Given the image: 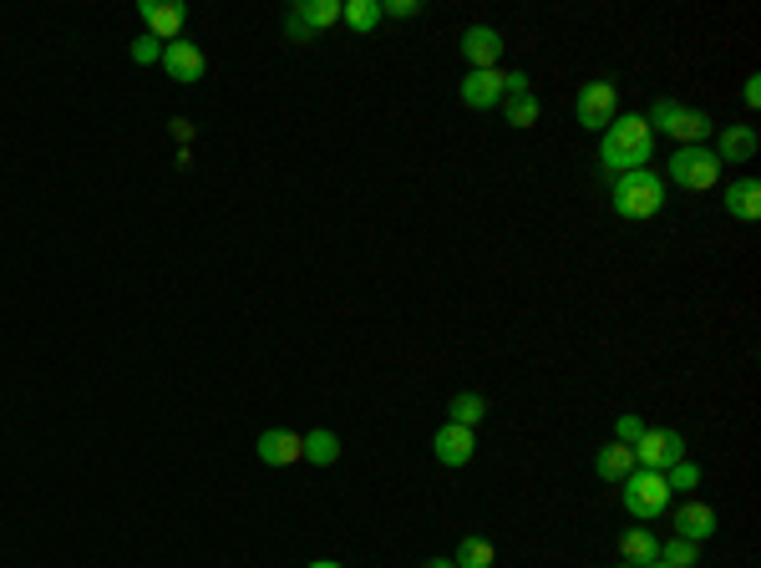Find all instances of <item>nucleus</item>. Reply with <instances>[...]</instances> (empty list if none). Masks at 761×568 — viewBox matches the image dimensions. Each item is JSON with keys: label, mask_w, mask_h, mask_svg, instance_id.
Masks as SVG:
<instances>
[{"label": "nucleus", "mask_w": 761, "mask_h": 568, "mask_svg": "<svg viewBox=\"0 0 761 568\" xmlns=\"http://www.w3.org/2000/svg\"><path fill=\"white\" fill-rule=\"evenodd\" d=\"M650 153H655V132L639 112H620V117L604 127V138H599V163H604V173H614V178H620V173H635V167H650Z\"/></svg>", "instance_id": "1"}, {"label": "nucleus", "mask_w": 761, "mask_h": 568, "mask_svg": "<svg viewBox=\"0 0 761 568\" xmlns=\"http://www.w3.org/2000/svg\"><path fill=\"white\" fill-rule=\"evenodd\" d=\"M609 204H614V213L630 223H645L655 219L665 208V178L660 173H650V167H635V173H620L614 178V188H609Z\"/></svg>", "instance_id": "2"}, {"label": "nucleus", "mask_w": 761, "mask_h": 568, "mask_svg": "<svg viewBox=\"0 0 761 568\" xmlns=\"http://www.w3.org/2000/svg\"><path fill=\"white\" fill-rule=\"evenodd\" d=\"M650 132H665V138H676L680 148H701V142L711 138V117L706 112H695V107H685V102H676V97H660L650 107Z\"/></svg>", "instance_id": "3"}, {"label": "nucleus", "mask_w": 761, "mask_h": 568, "mask_svg": "<svg viewBox=\"0 0 761 568\" xmlns=\"http://www.w3.org/2000/svg\"><path fill=\"white\" fill-rule=\"evenodd\" d=\"M620 487H624V492H620V498H624V513L639 518V523H655V518L670 508V498H676V492L665 487V472H650V467H635Z\"/></svg>", "instance_id": "4"}, {"label": "nucleus", "mask_w": 761, "mask_h": 568, "mask_svg": "<svg viewBox=\"0 0 761 568\" xmlns=\"http://www.w3.org/2000/svg\"><path fill=\"white\" fill-rule=\"evenodd\" d=\"M670 183L691 188V194H711L720 183V158L711 153L706 142H701V148H676V158H670Z\"/></svg>", "instance_id": "5"}, {"label": "nucleus", "mask_w": 761, "mask_h": 568, "mask_svg": "<svg viewBox=\"0 0 761 568\" xmlns=\"http://www.w3.org/2000/svg\"><path fill=\"white\" fill-rule=\"evenodd\" d=\"M630 452H635V467L665 472V467H676V462L685 457V437H680L676 427H645Z\"/></svg>", "instance_id": "6"}, {"label": "nucleus", "mask_w": 761, "mask_h": 568, "mask_svg": "<svg viewBox=\"0 0 761 568\" xmlns=\"http://www.w3.org/2000/svg\"><path fill=\"white\" fill-rule=\"evenodd\" d=\"M341 21V0H295L285 11V36L290 42H315L320 31H331Z\"/></svg>", "instance_id": "7"}, {"label": "nucleus", "mask_w": 761, "mask_h": 568, "mask_svg": "<svg viewBox=\"0 0 761 568\" xmlns=\"http://www.w3.org/2000/svg\"><path fill=\"white\" fill-rule=\"evenodd\" d=\"M574 112H579V127H589V132H604V127L620 117V92H614V82H584Z\"/></svg>", "instance_id": "8"}, {"label": "nucleus", "mask_w": 761, "mask_h": 568, "mask_svg": "<svg viewBox=\"0 0 761 568\" xmlns=\"http://www.w3.org/2000/svg\"><path fill=\"white\" fill-rule=\"evenodd\" d=\"M472 452H477V431L472 427H457V421H442L437 437H431V457L442 467H468Z\"/></svg>", "instance_id": "9"}, {"label": "nucleus", "mask_w": 761, "mask_h": 568, "mask_svg": "<svg viewBox=\"0 0 761 568\" xmlns=\"http://www.w3.org/2000/svg\"><path fill=\"white\" fill-rule=\"evenodd\" d=\"M138 15H142V26H148L152 42H178L183 21H188V5H178V0H142Z\"/></svg>", "instance_id": "10"}, {"label": "nucleus", "mask_w": 761, "mask_h": 568, "mask_svg": "<svg viewBox=\"0 0 761 568\" xmlns=\"http://www.w3.org/2000/svg\"><path fill=\"white\" fill-rule=\"evenodd\" d=\"M457 97H462V107L472 112H493L503 107V71L487 67V71H468L462 82H457Z\"/></svg>", "instance_id": "11"}, {"label": "nucleus", "mask_w": 761, "mask_h": 568, "mask_svg": "<svg viewBox=\"0 0 761 568\" xmlns=\"http://www.w3.org/2000/svg\"><path fill=\"white\" fill-rule=\"evenodd\" d=\"M264 467H290V462H304V437L300 431H285V427H269L260 431V442H254Z\"/></svg>", "instance_id": "12"}, {"label": "nucleus", "mask_w": 761, "mask_h": 568, "mask_svg": "<svg viewBox=\"0 0 761 568\" xmlns=\"http://www.w3.org/2000/svg\"><path fill=\"white\" fill-rule=\"evenodd\" d=\"M757 148H761V132L751 123H731L726 127V132H720L716 138V148H711V153L720 158V167L726 163H751V158H757Z\"/></svg>", "instance_id": "13"}, {"label": "nucleus", "mask_w": 761, "mask_h": 568, "mask_svg": "<svg viewBox=\"0 0 761 568\" xmlns=\"http://www.w3.org/2000/svg\"><path fill=\"white\" fill-rule=\"evenodd\" d=\"M163 71L173 77V82H204V51H198L194 42H168L163 46Z\"/></svg>", "instance_id": "14"}, {"label": "nucleus", "mask_w": 761, "mask_h": 568, "mask_svg": "<svg viewBox=\"0 0 761 568\" xmlns=\"http://www.w3.org/2000/svg\"><path fill=\"white\" fill-rule=\"evenodd\" d=\"M462 56H468V67H472V71L498 67V56H503V36H498L493 26H472V31H462Z\"/></svg>", "instance_id": "15"}, {"label": "nucleus", "mask_w": 761, "mask_h": 568, "mask_svg": "<svg viewBox=\"0 0 761 568\" xmlns=\"http://www.w3.org/2000/svg\"><path fill=\"white\" fill-rule=\"evenodd\" d=\"M716 528H720V518H716V508H711V502H695V498H691V502H685V508L676 513V538L706 543Z\"/></svg>", "instance_id": "16"}, {"label": "nucleus", "mask_w": 761, "mask_h": 568, "mask_svg": "<svg viewBox=\"0 0 761 568\" xmlns=\"http://www.w3.org/2000/svg\"><path fill=\"white\" fill-rule=\"evenodd\" d=\"M620 558H624L630 568L660 564V538H655L650 528H624V533H620Z\"/></svg>", "instance_id": "17"}, {"label": "nucleus", "mask_w": 761, "mask_h": 568, "mask_svg": "<svg viewBox=\"0 0 761 568\" xmlns=\"http://www.w3.org/2000/svg\"><path fill=\"white\" fill-rule=\"evenodd\" d=\"M726 213L741 223H757L761 219V183L757 178H736L726 188Z\"/></svg>", "instance_id": "18"}, {"label": "nucleus", "mask_w": 761, "mask_h": 568, "mask_svg": "<svg viewBox=\"0 0 761 568\" xmlns=\"http://www.w3.org/2000/svg\"><path fill=\"white\" fill-rule=\"evenodd\" d=\"M595 472L604 477V483H624L630 472H635V452L624 442H609V447H599V457H595Z\"/></svg>", "instance_id": "19"}, {"label": "nucleus", "mask_w": 761, "mask_h": 568, "mask_svg": "<svg viewBox=\"0 0 761 568\" xmlns=\"http://www.w3.org/2000/svg\"><path fill=\"white\" fill-rule=\"evenodd\" d=\"M493 558H498V548H493L487 538H477V533L457 538V554H452L457 568H493Z\"/></svg>", "instance_id": "20"}, {"label": "nucleus", "mask_w": 761, "mask_h": 568, "mask_svg": "<svg viewBox=\"0 0 761 568\" xmlns=\"http://www.w3.org/2000/svg\"><path fill=\"white\" fill-rule=\"evenodd\" d=\"M487 416V402L477 396V391H457L452 402H447V421H457V427H472L477 431V421Z\"/></svg>", "instance_id": "21"}, {"label": "nucleus", "mask_w": 761, "mask_h": 568, "mask_svg": "<svg viewBox=\"0 0 761 568\" xmlns=\"http://www.w3.org/2000/svg\"><path fill=\"white\" fill-rule=\"evenodd\" d=\"M341 21L366 36V31L381 26V0H346V5H341Z\"/></svg>", "instance_id": "22"}, {"label": "nucleus", "mask_w": 761, "mask_h": 568, "mask_svg": "<svg viewBox=\"0 0 761 568\" xmlns=\"http://www.w3.org/2000/svg\"><path fill=\"white\" fill-rule=\"evenodd\" d=\"M304 462H315V467L341 462V437H335V431H310V437H304Z\"/></svg>", "instance_id": "23"}, {"label": "nucleus", "mask_w": 761, "mask_h": 568, "mask_svg": "<svg viewBox=\"0 0 761 568\" xmlns=\"http://www.w3.org/2000/svg\"><path fill=\"white\" fill-rule=\"evenodd\" d=\"M498 112L508 117V127H518V132H523V127L539 123V97H533V92H528V97H508Z\"/></svg>", "instance_id": "24"}, {"label": "nucleus", "mask_w": 761, "mask_h": 568, "mask_svg": "<svg viewBox=\"0 0 761 568\" xmlns=\"http://www.w3.org/2000/svg\"><path fill=\"white\" fill-rule=\"evenodd\" d=\"M695 558H701V543H691V538L660 543V564H670V568H695Z\"/></svg>", "instance_id": "25"}, {"label": "nucleus", "mask_w": 761, "mask_h": 568, "mask_svg": "<svg viewBox=\"0 0 761 568\" xmlns=\"http://www.w3.org/2000/svg\"><path fill=\"white\" fill-rule=\"evenodd\" d=\"M695 483H701V467H695L691 457H680L676 467H665V487H670V492H691Z\"/></svg>", "instance_id": "26"}, {"label": "nucleus", "mask_w": 761, "mask_h": 568, "mask_svg": "<svg viewBox=\"0 0 761 568\" xmlns=\"http://www.w3.org/2000/svg\"><path fill=\"white\" fill-rule=\"evenodd\" d=\"M639 431H645V421H639L635 411H620V416H614V442L635 447V442H639Z\"/></svg>", "instance_id": "27"}, {"label": "nucleus", "mask_w": 761, "mask_h": 568, "mask_svg": "<svg viewBox=\"0 0 761 568\" xmlns=\"http://www.w3.org/2000/svg\"><path fill=\"white\" fill-rule=\"evenodd\" d=\"M127 56H132L138 67H152V61H163V42H152V36H138V42L127 46Z\"/></svg>", "instance_id": "28"}, {"label": "nucleus", "mask_w": 761, "mask_h": 568, "mask_svg": "<svg viewBox=\"0 0 761 568\" xmlns=\"http://www.w3.org/2000/svg\"><path fill=\"white\" fill-rule=\"evenodd\" d=\"M533 86H528V71H503V102L508 97H528Z\"/></svg>", "instance_id": "29"}, {"label": "nucleus", "mask_w": 761, "mask_h": 568, "mask_svg": "<svg viewBox=\"0 0 761 568\" xmlns=\"http://www.w3.org/2000/svg\"><path fill=\"white\" fill-rule=\"evenodd\" d=\"M381 15H396V21H412V15H422V0H387V5H381Z\"/></svg>", "instance_id": "30"}, {"label": "nucleus", "mask_w": 761, "mask_h": 568, "mask_svg": "<svg viewBox=\"0 0 761 568\" xmlns=\"http://www.w3.org/2000/svg\"><path fill=\"white\" fill-rule=\"evenodd\" d=\"M741 97H747V107H751V112L761 107V77H747V86H741Z\"/></svg>", "instance_id": "31"}, {"label": "nucleus", "mask_w": 761, "mask_h": 568, "mask_svg": "<svg viewBox=\"0 0 761 568\" xmlns=\"http://www.w3.org/2000/svg\"><path fill=\"white\" fill-rule=\"evenodd\" d=\"M422 568H457V564H452V558H427Z\"/></svg>", "instance_id": "32"}, {"label": "nucleus", "mask_w": 761, "mask_h": 568, "mask_svg": "<svg viewBox=\"0 0 761 568\" xmlns=\"http://www.w3.org/2000/svg\"><path fill=\"white\" fill-rule=\"evenodd\" d=\"M310 568H341V564H335V558H315V564H310Z\"/></svg>", "instance_id": "33"}, {"label": "nucleus", "mask_w": 761, "mask_h": 568, "mask_svg": "<svg viewBox=\"0 0 761 568\" xmlns=\"http://www.w3.org/2000/svg\"><path fill=\"white\" fill-rule=\"evenodd\" d=\"M650 568H670V564H650Z\"/></svg>", "instance_id": "34"}, {"label": "nucleus", "mask_w": 761, "mask_h": 568, "mask_svg": "<svg viewBox=\"0 0 761 568\" xmlns=\"http://www.w3.org/2000/svg\"><path fill=\"white\" fill-rule=\"evenodd\" d=\"M620 568H630V564H620Z\"/></svg>", "instance_id": "35"}]
</instances>
